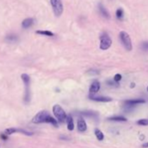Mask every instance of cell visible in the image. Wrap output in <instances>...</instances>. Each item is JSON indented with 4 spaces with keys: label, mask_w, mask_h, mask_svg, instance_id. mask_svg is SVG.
<instances>
[{
    "label": "cell",
    "mask_w": 148,
    "mask_h": 148,
    "mask_svg": "<svg viewBox=\"0 0 148 148\" xmlns=\"http://www.w3.org/2000/svg\"><path fill=\"white\" fill-rule=\"evenodd\" d=\"M22 80L24 81L25 84V102L26 104H28L31 100V92H30V83H31V79L29 77V75L27 74H22Z\"/></svg>",
    "instance_id": "4"
},
{
    "label": "cell",
    "mask_w": 148,
    "mask_h": 148,
    "mask_svg": "<svg viewBox=\"0 0 148 148\" xmlns=\"http://www.w3.org/2000/svg\"><path fill=\"white\" fill-rule=\"evenodd\" d=\"M108 120H110V121H117V122H126L127 121L126 118H125L123 116H113V117H110V118H108Z\"/></svg>",
    "instance_id": "15"
},
{
    "label": "cell",
    "mask_w": 148,
    "mask_h": 148,
    "mask_svg": "<svg viewBox=\"0 0 148 148\" xmlns=\"http://www.w3.org/2000/svg\"><path fill=\"white\" fill-rule=\"evenodd\" d=\"M32 122L35 124H40V123H50L53 125L54 126L58 127V121L54 118H52L48 112L46 111H41L38 114L34 116L32 119Z\"/></svg>",
    "instance_id": "1"
},
{
    "label": "cell",
    "mask_w": 148,
    "mask_h": 148,
    "mask_svg": "<svg viewBox=\"0 0 148 148\" xmlns=\"http://www.w3.org/2000/svg\"><path fill=\"white\" fill-rule=\"evenodd\" d=\"M137 124L138 125H143V126L148 125V119H138L137 121Z\"/></svg>",
    "instance_id": "20"
},
{
    "label": "cell",
    "mask_w": 148,
    "mask_h": 148,
    "mask_svg": "<svg viewBox=\"0 0 148 148\" xmlns=\"http://www.w3.org/2000/svg\"><path fill=\"white\" fill-rule=\"evenodd\" d=\"M142 148H148V142H145L142 145Z\"/></svg>",
    "instance_id": "27"
},
{
    "label": "cell",
    "mask_w": 148,
    "mask_h": 148,
    "mask_svg": "<svg viewBox=\"0 0 148 148\" xmlns=\"http://www.w3.org/2000/svg\"><path fill=\"white\" fill-rule=\"evenodd\" d=\"M66 124H67V129L69 131H72L74 129V123H73V119L71 115L67 116L66 119Z\"/></svg>",
    "instance_id": "14"
},
{
    "label": "cell",
    "mask_w": 148,
    "mask_h": 148,
    "mask_svg": "<svg viewBox=\"0 0 148 148\" xmlns=\"http://www.w3.org/2000/svg\"><path fill=\"white\" fill-rule=\"evenodd\" d=\"M59 138H60V139H64V140H69V139H70V138H69L68 137H66V136H60Z\"/></svg>",
    "instance_id": "26"
},
{
    "label": "cell",
    "mask_w": 148,
    "mask_h": 148,
    "mask_svg": "<svg viewBox=\"0 0 148 148\" xmlns=\"http://www.w3.org/2000/svg\"><path fill=\"white\" fill-rule=\"evenodd\" d=\"M115 82V81H114ZM114 82H112V80H107V84H108V86H118L117 85L118 84H116V83H114Z\"/></svg>",
    "instance_id": "25"
},
{
    "label": "cell",
    "mask_w": 148,
    "mask_h": 148,
    "mask_svg": "<svg viewBox=\"0 0 148 148\" xmlns=\"http://www.w3.org/2000/svg\"><path fill=\"white\" fill-rule=\"evenodd\" d=\"M121 79H122V76L120 75V74H116V75L114 76V78H113V80L116 82V83H118V82H119L120 80H121Z\"/></svg>",
    "instance_id": "23"
},
{
    "label": "cell",
    "mask_w": 148,
    "mask_h": 148,
    "mask_svg": "<svg viewBox=\"0 0 148 148\" xmlns=\"http://www.w3.org/2000/svg\"><path fill=\"white\" fill-rule=\"evenodd\" d=\"M18 132V129H15V128H9L5 131V134H12L14 132Z\"/></svg>",
    "instance_id": "22"
},
{
    "label": "cell",
    "mask_w": 148,
    "mask_h": 148,
    "mask_svg": "<svg viewBox=\"0 0 148 148\" xmlns=\"http://www.w3.org/2000/svg\"><path fill=\"white\" fill-rule=\"evenodd\" d=\"M38 34H40V35H44V36H47V37H53L54 36V33L50 32V31H37L36 32Z\"/></svg>",
    "instance_id": "18"
},
{
    "label": "cell",
    "mask_w": 148,
    "mask_h": 148,
    "mask_svg": "<svg viewBox=\"0 0 148 148\" xmlns=\"http://www.w3.org/2000/svg\"><path fill=\"white\" fill-rule=\"evenodd\" d=\"M52 112H53V114H54L55 118L57 119V120L58 122L64 123V121H66L67 115H66L64 110L59 105H55L52 107Z\"/></svg>",
    "instance_id": "2"
},
{
    "label": "cell",
    "mask_w": 148,
    "mask_h": 148,
    "mask_svg": "<svg viewBox=\"0 0 148 148\" xmlns=\"http://www.w3.org/2000/svg\"><path fill=\"white\" fill-rule=\"evenodd\" d=\"M119 38L121 41V44L123 45V46L125 47V49L126 51H132V40L130 36L128 35V33H126L125 32H121L119 33Z\"/></svg>",
    "instance_id": "5"
},
{
    "label": "cell",
    "mask_w": 148,
    "mask_h": 148,
    "mask_svg": "<svg viewBox=\"0 0 148 148\" xmlns=\"http://www.w3.org/2000/svg\"><path fill=\"white\" fill-rule=\"evenodd\" d=\"M99 89H100V84H99V81H93L92 83L91 86H90L89 92H90V93L94 94V93H97L99 91Z\"/></svg>",
    "instance_id": "11"
},
{
    "label": "cell",
    "mask_w": 148,
    "mask_h": 148,
    "mask_svg": "<svg viewBox=\"0 0 148 148\" xmlns=\"http://www.w3.org/2000/svg\"><path fill=\"white\" fill-rule=\"evenodd\" d=\"M87 73L88 74H90V75H97V74H99V71L98 70H89L88 71H87Z\"/></svg>",
    "instance_id": "24"
},
{
    "label": "cell",
    "mask_w": 148,
    "mask_h": 148,
    "mask_svg": "<svg viewBox=\"0 0 148 148\" xmlns=\"http://www.w3.org/2000/svg\"><path fill=\"white\" fill-rule=\"evenodd\" d=\"M99 13H100V15L103 17V18H106V19H109L110 18H111V16H110V13L108 12V11L103 6V5L102 4H99Z\"/></svg>",
    "instance_id": "10"
},
{
    "label": "cell",
    "mask_w": 148,
    "mask_h": 148,
    "mask_svg": "<svg viewBox=\"0 0 148 148\" xmlns=\"http://www.w3.org/2000/svg\"><path fill=\"white\" fill-rule=\"evenodd\" d=\"M82 116H85V117H87V118H92V119H98L99 115L97 112H92V111H85V112H82L80 113Z\"/></svg>",
    "instance_id": "13"
},
{
    "label": "cell",
    "mask_w": 148,
    "mask_h": 148,
    "mask_svg": "<svg viewBox=\"0 0 148 148\" xmlns=\"http://www.w3.org/2000/svg\"><path fill=\"white\" fill-rule=\"evenodd\" d=\"M116 18L119 20H122L123 19V18H124V11H123V9L119 8V9L117 10V12H116Z\"/></svg>",
    "instance_id": "19"
},
{
    "label": "cell",
    "mask_w": 148,
    "mask_h": 148,
    "mask_svg": "<svg viewBox=\"0 0 148 148\" xmlns=\"http://www.w3.org/2000/svg\"><path fill=\"white\" fill-rule=\"evenodd\" d=\"M147 92H148V86H147Z\"/></svg>",
    "instance_id": "28"
},
{
    "label": "cell",
    "mask_w": 148,
    "mask_h": 148,
    "mask_svg": "<svg viewBox=\"0 0 148 148\" xmlns=\"http://www.w3.org/2000/svg\"><path fill=\"white\" fill-rule=\"evenodd\" d=\"M77 127H78V131L80 132H84L86 131L87 125H86V120L84 119L83 117H80V118L78 119Z\"/></svg>",
    "instance_id": "8"
},
{
    "label": "cell",
    "mask_w": 148,
    "mask_h": 148,
    "mask_svg": "<svg viewBox=\"0 0 148 148\" xmlns=\"http://www.w3.org/2000/svg\"><path fill=\"white\" fill-rule=\"evenodd\" d=\"M18 37H17V35H15V34H9V35H7L6 36V38H5V40L7 41V42H10V43H13V42H16V41H18Z\"/></svg>",
    "instance_id": "16"
},
{
    "label": "cell",
    "mask_w": 148,
    "mask_h": 148,
    "mask_svg": "<svg viewBox=\"0 0 148 148\" xmlns=\"http://www.w3.org/2000/svg\"><path fill=\"white\" fill-rule=\"evenodd\" d=\"M90 99L91 100H93V101H96V102H111L112 99L110 98V97H104V96H99V97H96V96H93V95H90L89 96Z\"/></svg>",
    "instance_id": "9"
},
{
    "label": "cell",
    "mask_w": 148,
    "mask_h": 148,
    "mask_svg": "<svg viewBox=\"0 0 148 148\" xmlns=\"http://www.w3.org/2000/svg\"><path fill=\"white\" fill-rule=\"evenodd\" d=\"M145 100L142 99H128L124 102V107H125V112H131L133 110L134 107H136L138 105L145 104Z\"/></svg>",
    "instance_id": "3"
},
{
    "label": "cell",
    "mask_w": 148,
    "mask_h": 148,
    "mask_svg": "<svg viewBox=\"0 0 148 148\" xmlns=\"http://www.w3.org/2000/svg\"><path fill=\"white\" fill-rule=\"evenodd\" d=\"M111 45H112V39L110 36L106 32L102 33L100 36V45H99L100 49L105 51V50L109 49Z\"/></svg>",
    "instance_id": "7"
},
{
    "label": "cell",
    "mask_w": 148,
    "mask_h": 148,
    "mask_svg": "<svg viewBox=\"0 0 148 148\" xmlns=\"http://www.w3.org/2000/svg\"><path fill=\"white\" fill-rule=\"evenodd\" d=\"M34 24V18H27L23 20L22 22V27L25 29H28L30 27H32Z\"/></svg>",
    "instance_id": "12"
},
{
    "label": "cell",
    "mask_w": 148,
    "mask_h": 148,
    "mask_svg": "<svg viewBox=\"0 0 148 148\" xmlns=\"http://www.w3.org/2000/svg\"><path fill=\"white\" fill-rule=\"evenodd\" d=\"M94 133H95V136H96V138H97V139H98V140L102 141V140L104 139V138H105L104 133H103L99 129H96V130H95V132H94Z\"/></svg>",
    "instance_id": "17"
},
{
    "label": "cell",
    "mask_w": 148,
    "mask_h": 148,
    "mask_svg": "<svg viewBox=\"0 0 148 148\" xmlns=\"http://www.w3.org/2000/svg\"><path fill=\"white\" fill-rule=\"evenodd\" d=\"M141 49L144 51H148V41H144L141 44Z\"/></svg>",
    "instance_id": "21"
},
{
    "label": "cell",
    "mask_w": 148,
    "mask_h": 148,
    "mask_svg": "<svg viewBox=\"0 0 148 148\" xmlns=\"http://www.w3.org/2000/svg\"><path fill=\"white\" fill-rule=\"evenodd\" d=\"M53 12L56 17H60L63 13L64 7L61 0H50Z\"/></svg>",
    "instance_id": "6"
}]
</instances>
